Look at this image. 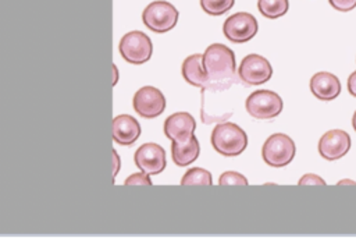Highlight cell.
Here are the masks:
<instances>
[{"label": "cell", "mask_w": 356, "mask_h": 241, "mask_svg": "<svg viewBox=\"0 0 356 241\" xmlns=\"http://www.w3.org/2000/svg\"><path fill=\"white\" fill-rule=\"evenodd\" d=\"M203 68L209 78V91L222 92L239 82L234 52L222 43L210 45L203 53Z\"/></svg>", "instance_id": "obj_1"}, {"label": "cell", "mask_w": 356, "mask_h": 241, "mask_svg": "<svg viewBox=\"0 0 356 241\" xmlns=\"http://www.w3.org/2000/svg\"><path fill=\"white\" fill-rule=\"evenodd\" d=\"M235 0H200L202 10L209 15H222L229 11Z\"/></svg>", "instance_id": "obj_19"}, {"label": "cell", "mask_w": 356, "mask_h": 241, "mask_svg": "<svg viewBox=\"0 0 356 241\" xmlns=\"http://www.w3.org/2000/svg\"><path fill=\"white\" fill-rule=\"evenodd\" d=\"M298 185H325V181L317 174H305L298 181Z\"/></svg>", "instance_id": "obj_23"}, {"label": "cell", "mask_w": 356, "mask_h": 241, "mask_svg": "<svg viewBox=\"0 0 356 241\" xmlns=\"http://www.w3.org/2000/svg\"><path fill=\"white\" fill-rule=\"evenodd\" d=\"M331 7H334L338 11L346 13L356 7V0H328Z\"/></svg>", "instance_id": "obj_22"}, {"label": "cell", "mask_w": 356, "mask_h": 241, "mask_svg": "<svg viewBox=\"0 0 356 241\" xmlns=\"http://www.w3.org/2000/svg\"><path fill=\"white\" fill-rule=\"evenodd\" d=\"M140 135V124L129 114H120L113 118V139L124 146L132 145Z\"/></svg>", "instance_id": "obj_14"}, {"label": "cell", "mask_w": 356, "mask_h": 241, "mask_svg": "<svg viewBox=\"0 0 356 241\" xmlns=\"http://www.w3.org/2000/svg\"><path fill=\"white\" fill-rule=\"evenodd\" d=\"M273 75L271 64L259 54H248L238 68V77L245 85H261Z\"/></svg>", "instance_id": "obj_8"}, {"label": "cell", "mask_w": 356, "mask_h": 241, "mask_svg": "<svg viewBox=\"0 0 356 241\" xmlns=\"http://www.w3.org/2000/svg\"><path fill=\"white\" fill-rule=\"evenodd\" d=\"M196 130L195 118L186 111H178L164 121V134L168 139L179 142L193 135Z\"/></svg>", "instance_id": "obj_12"}, {"label": "cell", "mask_w": 356, "mask_h": 241, "mask_svg": "<svg viewBox=\"0 0 356 241\" xmlns=\"http://www.w3.org/2000/svg\"><path fill=\"white\" fill-rule=\"evenodd\" d=\"M246 111L259 120H270L277 117L284 107L282 99L278 93L267 89H260L252 92L245 102Z\"/></svg>", "instance_id": "obj_6"}, {"label": "cell", "mask_w": 356, "mask_h": 241, "mask_svg": "<svg viewBox=\"0 0 356 241\" xmlns=\"http://www.w3.org/2000/svg\"><path fill=\"white\" fill-rule=\"evenodd\" d=\"M211 184H213L211 173L202 167L189 169L181 178V185H211Z\"/></svg>", "instance_id": "obj_18"}, {"label": "cell", "mask_w": 356, "mask_h": 241, "mask_svg": "<svg viewBox=\"0 0 356 241\" xmlns=\"http://www.w3.org/2000/svg\"><path fill=\"white\" fill-rule=\"evenodd\" d=\"M310 91L317 99L330 102V100H334L341 93V82L338 77H335L334 74L327 71H320L312 77Z\"/></svg>", "instance_id": "obj_13"}, {"label": "cell", "mask_w": 356, "mask_h": 241, "mask_svg": "<svg viewBox=\"0 0 356 241\" xmlns=\"http://www.w3.org/2000/svg\"><path fill=\"white\" fill-rule=\"evenodd\" d=\"M348 91L352 96L356 98V71L352 72L348 78Z\"/></svg>", "instance_id": "obj_24"}, {"label": "cell", "mask_w": 356, "mask_h": 241, "mask_svg": "<svg viewBox=\"0 0 356 241\" xmlns=\"http://www.w3.org/2000/svg\"><path fill=\"white\" fill-rule=\"evenodd\" d=\"M136 167L143 171L150 174H159L165 169V150L153 142L143 143L139 146L135 152L134 156Z\"/></svg>", "instance_id": "obj_10"}, {"label": "cell", "mask_w": 356, "mask_h": 241, "mask_svg": "<svg viewBox=\"0 0 356 241\" xmlns=\"http://www.w3.org/2000/svg\"><path fill=\"white\" fill-rule=\"evenodd\" d=\"M124 185H152V180L147 173H134L124 181Z\"/></svg>", "instance_id": "obj_21"}, {"label": "cell", "mask_w": 356, "mask_h": 241, "mask_svg": "<svg viewBox=\"0 0 356 241\" xmlns=\"http://www.w3.org/2000/svg\"><path fill=\"white\" fill-rule=\"evenodd\" d=\"M120 54L131 64L146 63L153 53L150 38L142 31H131L125 33L118 45Z\"/></svg>", "instance_id": "obj_5"}, {"label": "cell", "mask_w": 356, "mask_h": 241, "mask_svg": "<svg viewBox=\"0 0 356 241\" xmlns=\"http://www.w3.org/2000/svg\"><path fill=\"white\" fill-rule=\"evenodd\" d=\"M113 155H114V176L118 173V167H120V164H118V155L115 153V150L113 152Z\"/></svg>", "instance_id": "obj_25"}, {"label": "cell", "mask_w": 356, "mask_h": 241, "mask_svg": "<svg viewBox=\"0 0 356 241\" xmlns=\"http://www.w3.org/2000/svg\"><path fill=\"white\" fill-rule=\"evenodd\" d=\"M352 125H353V130L356 131V111L353 113V117H352Z\"/></svg>", "instance_id": "obj_27"}, {"label": "cell", "mask_w": 356, "mask_h": 241, "mask_svg": "<svg viewBox=\"0 0 356 241\" xmlns=\"http://www.w3.org/2000/svg\"><path fill=\"white\" fill-rule=\"evenodd\" d=\"M259 29L256 18L249 13H236L229 15L222 25L225 38L234 43H245L256 36Z\"/></svg>", "instance_id": "obj_7"}, {"label": "cell", "mask_w": 356, "mask_h": 241, "mask_svg": "<svg viewBox=\"0 0 356 241\" xmlns=\"http://www.w3.org/2000/svg\"><path fill=\"white\" fill-rule=\"evenodd\" d=\"M132 104L139 116L145 118H154L164 111L165 98L157 88L143 86L134 95Z\"/></svg>", "instance_id": "obj_9"}, {"label": "cell", "mask_w": 356, "mask_h": 241, "mask_svg": "<svg viewBox=\"0 0 356 241\" xmlns=\"http://www.w3.org/2000/svg\"><path fill=\"white\" fill-rule=\"evenodd\" d=\"M211 145L222 156L234 157L241 155L248 146L246 132L234 123H220L214 127L211 137Z\"/></svg>", "instance_id": "obj_2"}, {"label": "cell", "mask_w": 356, "mask_h": 241, "mask_svg": "<svg viewBox=\"0 0 356 241\" xmlns=\"http://www.w3.org/2000/svg\"><path fill=\"white\" fill-rule=\"evenodd\" d=\"M350 149V137L343 130H330L318 141V153L325 160H338Z\"/></svg>", "instance_id": "obj_11"}, {"label": "cell", "mask_w": 356, "mask_h": 241, "mask_svg": "<svg viewBox=\"0 0 356 241\" xmlns=\"http://www.w3.org/2000/svg\"><path fill=\"white\" fill-rule=\"evenodd\" d=\"M182 77L184 79L193 86H199L202 93L209 91V78L203 68V54L195 53L188 56L182 63Z\"/></svg>", "instance_id": "obj_15"}, {"label": "cell", "mask_w": 356, "mask_h": 241, "mask_svg": "<svg viewBox=\"0 0 356 241\" xmlns=\"http://www.w3.org/2000/svg\"><path fill=\"white\" fill-rule=\"evenodd\" d=\"M199 153H200V146L195 135L179 142L171 141V157L177 166L184 167L191 164L197 159Z\"/></svg>", "instance_id": "obj_16"}, {"label": "cell", "mask_w": 356, "mask_h": 241, "mask_svg": "<svg viewBox=\"0 0 356 241\" xmlns=\"http://www.w3.org/2000/svg\"><path fill=\"white\" fill-rule=\"evenodd\" d=\"M220 185H248V180L238 171H225L218 178Z\"/></svg>", "instance_id": "obj_20"}, {"label": "cell", "mask_w": 356, "mask_h": 241, "mask_svg": "<svg viewBox=\"0 0 356 241\" xmlns=\"http://www.w3.org/2000/svg\"><path fill=\"white\" fill-rule=\"evenodd\" d=\"M142 21L150 31L164 33L177 25L178 11L171 3L156 0L146 6L142 13Z\"/></svg>", "instance_id": "obj_3"}, {"label": "cell", "mask_w": 356, "mask_h": 241, "mask_svg": "<svg viewBox=\"0 0 356 241\" xmlns=\"http://www.w3.org/2000/svg\"><path fill=\"white\" fill-rule=\"evenodd\" d=\"M295 142L285 134L277 132L268 137L261 148L263 160L271 167H284L295 156Z\"/></svg>", "instance_id": "obj_4"}, {"label": "cell", "mask_w": 356, "mask_h": 241, "mask_svg": "<svg viewBox=\"0 0 356 241\" xmlns=\"http://www.w3.org/2000/svg\"><path fill=\"white\" fill-rule=\"evenodd\" d=\"M343 184H352V185H356V182H353V181H350V180H342V181H339V182H338V185H343Z\"/></svg>", "instance_id": "obj_26"}, {"label": "cell", "mask_w": 356, "mask_h": 241, "mask_svg": "<svg viewBox=\"0 0 356 241\" xmlns=\"http://www.w3.org/2000/svg\"><path fill=\"white\" fill-rule=\"evenodd\" d=\"M257 8L261 15L270 20H275L288 13L289 1L288 0H259Z\"/></svg>", "instance_id": "obj_17"}]
</instances>
